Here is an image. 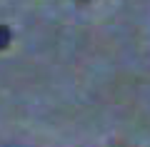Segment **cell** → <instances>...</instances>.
<instances>
[{
	"label": "cell",
	"instance_id": "1",
	"mask_svg": "<svg viewBox=\"0 0 150 147\" xmlns=\"http://www.w3.org/2000/svg\"><path fill=\"white\" fill-rule=\"evenodd\" d=\"M10 27L8 25H0V50H5L8 45H10Z\"/></svg>",
	"mask_w": 150,
	"mask_h": 147
}]
</instances>
